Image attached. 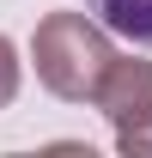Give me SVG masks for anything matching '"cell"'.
<instances>
[{
    "mask_svg": "<svg viewBox=\"0 0 152 158\" xmlns=\"http://www.w3.org/2000/svg\"><path fill=\"white\" fill-rule=\"evenodd\" d=\"M110 24L91 19V12H49L37 24V37H31V61H37V79L67 103H91L103 73H110Z\"/></svg>",
    "mask_w": 152,
    "mask_h": 158,
    "instance_id": "cell-1",
    "label": "cell"
},
{
    "mask_svg": "<svg viewBox=\"0 0 152 158\" xmlns=\"http://www.w3.org/2000/svg\"><path fill=\"white\" fill-rule=\"evenodd\" d=\"M85 12L128 43H152V0H85Z\"/></svg>",
    "mask_w": 152,
    "mask_h": 158,
    "instance_id": "cell-3",
    "label": "cell"
},
{
    "mask_svg": "<svg viewBox=\"0 0 152 158\" xmlns=\"http://www.w3.org/2000/svg\"><path fill=\"white\" fill-rule=\"evenodd\" d=\"M91 103L110 116L116 146H122L128 158H152V61H140V55H116Z\"/></svg>",
    "mask_w": 152,
    "mask_h": 158,
    "instance_id": "cell-2",
    "label": "cell"
},
{
    "mask_svg": "<svg viewBox=\"0 0 152 158\" xmlns=\"http://www.w3.org/2000/svg\"><path fill=\"white\" fill-rule=\"evenodd\" d=\"M12 98H19V49L0 37V110H6Z\"/></svg>",
    "mask_w": 152,
    "mask_h": 158,
    "instance_id": "cell-4",
    "label": "cell"
}]
</instances>
